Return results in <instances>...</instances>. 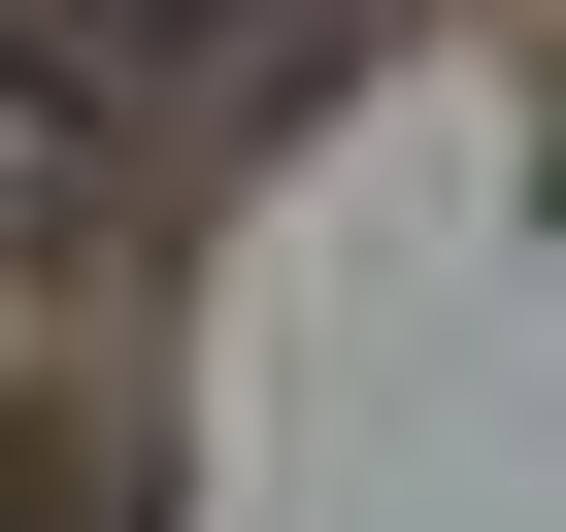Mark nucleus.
<instances>
[{
    "label": "nucleus",
    "mask_w": 566,
    "mask_h": 532,
    "mask_svg": "<svg viewBox=\"0 0 566 532\" xmlns=\"http://www.w3.org/2000/svg\"><path fill=\"white\" fill-rule=\"evenodd\" d=\"M334 34H367V0H134V34H101V67H134V100H301Z\"/></svg>",
    "instance_id": "nucleus-1"
}]
</instances>
